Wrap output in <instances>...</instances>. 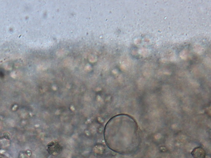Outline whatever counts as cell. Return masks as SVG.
<instances>
[{
    "label": "cell",
    "instance_id": "cell-1",
    "mask_svg": "<svg viewBox=\"0 0 211 158\" xmlns=\"http://www.w3.org/2000/svg\"><path fill=\"white\" fill-rule=\"evenodd\" d=\"M191 155L194 158H205L206 152L202 148L198 147L192 150Z\"/></svg>",
    "mask_w": 211,
    "mask_h": 158
},
{
    "label": "cell",
    "instance_id": "cell-2",
    "mask_svg": "<svg viewBox=\"0 0 211 158\" xmlns=\"http://www.w3.org/2000/svg\"><path fill=\"white\" fill-rule=\"evenodd\" d=\"M47 151L49 154L53 155H55L60 152L61 151V147L57 144H54V143H49L47 145Z\"/></svg>",
    "mask_w": 211,
    "mask_h": 158
},
{
    "label": "cell",
    "instance_id": "cell-3",
    "mask_svg": "<svg viewBox=\"0 0 211 158\" xmlns=\"http://www.w3.org/2000/svg\"><path fill=\"white\" fill-rule=\"evenodd\" d=\"M3 137L5 139H8V140H10V139H11V135L8 132H5L4 133Z\"/></svg>",
    "mask_w": 211,
    "mask_h": 158
},
{
    "label": "cell",
    "instance_id": "cell-4",
    "mask_svg": "<svg viewBox=\"0 0 211 158\" xmlns=\"http://www.w3.org/2000/svg\"><path fill=\"white\" fill-rule=\"evenodd\" d=\"M0 139H1V136H0Z\"/></svg>",
    "mask_w": 211,
    "mask_h": 158
}]
</instances>
